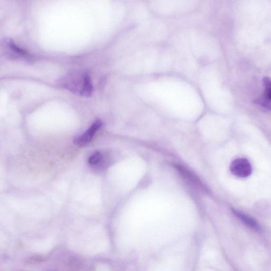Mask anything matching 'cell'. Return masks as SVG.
Returning a JSON list of instances; mask_svg holds the SVG:
<instances>
[{"label": "cell", "instance_id": "obj_1", "mask_svg": "<svg viewBox=\"0 0 271 271\" xmlns=\"http://www.w3.org/2000/svg\"><path fill=\"white\" fill-rule=\"evenodd\" d=\"M58 85L77 95L89 97L93 91L91 77L86 72H76L64 76L59 81Z\"/></svg>", "mask_w": 271, "mask_h": 271}, {"label": "cell", "instance_id": "obj_2", "mask_svg": "<svg viewBox=\"0 0 271 271\" xmlns=\"http://www.w3.org/2000/svg\"><path fill=\"white\" fill-rule=\"evenodd\" d=\"M230 171L233 175L239 178H245L250 176L252 172V167L247 158H238L231 162Z\"/></svg>", "mask_w": 271, "mask_h": 271}, {"label": "cell", "instance_id": "obj_3", "mask_svg": "<svg viewBox=\"0 0 271 271\" xmlns=\"http://www.w3.org/2000/svg\"><path fill=\"white\" fill-rule=\"evenodd\" d=\"M3 44L4 53L6 55L9 56L10 59L30 60V55L27 51L18 46L10 39H6Z\"/></svg>", "mask_w": 271, "mask_h": 271}, {"label": "cell", "instance_id": "obj_4", "mask_svg": "<svg viewBox=\"0 0 271 271\" xmlns=\"http://www.w3.org/2000/svg\"><path fill=\"white\" fill-rule=\"evenodd\" d=\"M264 91L255 103L264 111H271V78L266 77L263 81Z\"/></svg>", "mask_w": 271, "mask_h": 271}, {"label": "cell", "instance_id": "obj_5", "mask_svg": "<svg viewBox=\"0 0 271 271\" xmlns=\"http://www.w3.org/2000/svg\"><path fill=\"white\" fill-rule=\"evenodd\" d=\"M101 126L102 122L101 120H96L85 133L74 138L73 140L74 144L79 147L87 145L92 140L95 133L99 130Z\"/></svg>", "mask_w": 271, "mask_h": 271}, {"label": "cell", "instance_id": "obj_6", "mask_svg": "<svg viewBox=\"0 0 271 271\" xmlns=\"http://www.w3.org/2000/svg\"><path fill=\"white\" fill-rule=\"evenodd\" d=\"M174 167L178 171L180 176L187 182L191 183L201 189H204V186L201 181V180L195 175V174L189 170L185 168V167L179 165H174Z\"/></svg>", "mask_w": 271, "mask_h": 271}, {"label": "cell", "instance_id": "obj_7", "mask_svg": "<svg viewBox=\"0 0 271 271\" xmlns=\"http://www.w3.org/2000/svg\"><path fill=\"white\" fill-rule=\"evenodd\" d=\"M233 212L234 215L240 219L245 225H247L249 227L256 230H260L261 228L259 224L257 223L255 219L244 214V213L233 209Z\"/></svg>", "mask_w": 271, "mask_h": 271}, {"label": "cell", "instance_id": "obj_8", "mask_svg": "<svg viewBox=\"0 0 271 271\" xmlns=\"http://www.w3.org/2000/svg\"><path fill=\"white\" fill-rule=\"evenodd\" d=\"M103 160V155L100 152H95L89 158L88 163L92 166H98L102 164Z\"/></svg>", "mask_w": 271, "mask_h": 271}]
</instances>
